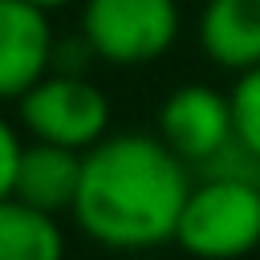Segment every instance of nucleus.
Segmentation results:
<instances>
[{
    "label": "nucleus",
    "mask_w": 260,
    "mask_h": 260,
    "mask_svg": "<svg viewBox=\"0 0 260 260\" xmlns=\"http://www.w3.org/2000/svg\"><path fill=\"white\" fill-rule=\"evenodd\" d=\"M175 244L195 260H240L260 248V183L203 175L179 215Z\"/></svg>",
    "instance_id": "2"
},
{
    "label": "nucleus",
    "mask_w": 260,
    "mask_h": 260,
    "mask_svg": "<svg viewBox=\"0 0 260 260\" xmlns=\"http://www.w3.org/2000/svg\"><path fill=\"white\" fill-rule=\"evenodd\" d=\"M20 126L32 142H53L69 150H89L110 130V98L85 73H49L16 102Z\"/></svg>",
    "instance_id": "4"
},
{
    "label": "nucleus",
    "mask_w": 260,
    "mask_h": 260,
    "mask_svg": "<svg viewBox=\"0 0 260 260\" xmlns=\"http://www.w3.org/2000/svg\"><path fill=\"white\" fill-rule=\"evenodd\" d=\"M81 150H69V146H53V142H28L20 150V162H16V183H12V195L49 211V215H61V211H73L77 203V187H81Z\"/></svg>",
    "instance_id": "8"
},
{
    "label": "nucleus",
    "mask_w": 260,
    "mask_h": 260,
    "mask_svg": "<svg viewBox=\"0 0 260 260\" xmlns=\"http://www.w3.org/2000/svg\"><path fill=\"white\" fill-rule=\"evenodd\" d=\"M0 260H65V232L57 215L4 195L0 199Z\"/></svg>",
    "instance_id": "9"
},
{
    "label": "nucleus",
    "mask_w": 260,
    "mask_h": 260,
    "mask_svg": "<svg viewBox=\"0 0 260 260\" xmlns=\"http://www.w3.org/2000/svg\"><path fill=\"white\" fill-rule=\"evenodd\" d=\"M20 150H24V142L16 138V130H12V122L0 114V199L4 195H12V183H16V162H20Z\"/></svg>",
    "instance_id": "11"
},
{
    "label": "nucleus",
    "mask_w": 260,
    "mask_h": 260,
    "mask_svg": "<svg viewBox=\"0 0 260 260\" xmlns=\"http://www.w3.org/2000/svg\"><path fill=\"white\" fill-rule=\"evenodd\" d=\"M49 12L32 0H0V102H20L53 69Z\"/></svg>",
    "instance_id": "6"
},
{
    "label": "nucleus",
    "mask_w": 260,
    "mask_h": 260,
    "mask_svg": "<svg viewBox=\"0 0 260 260\" xmlns=\"http://www.w3.org/2000/svg\"><path fill=\"white\" fill-rule=\"evenodd\" d=\"M199 45L211 65L248 73L260 65V0H207L199 12Z\"/></svg>",
    "instance_id": "7"
},
{
    "label": "nucleus",
    "mask_w": 260,
    "mask_h": 260,
    "mask_svg": "<svg viewBox=\"0 0 260 260\" xmlns=\"http://www.w3.org/2000/svg\"><path fill=\"white\" fill-rule=\"evenodd\" d=\"M175 0H81V41L98 61L150 65L179 41Z\"/></svg>",
    "instance_id": "3"
},
{
    "label": "nucleus",
    "mask_w": 260,
    "mask_h": 260,
    "mask_svg": "<svg viewBox=\"0 0 260 260\" xmlns=\"http://www.w3.org/2000/svg\"><path fill=\"white\" fill-rule=\"evenodd\" d=\"M232 122H236V142L260 162V65L240 73L232 85Z\"/></svg>",
    "instance_id": "10"
},
{
    "label": "nucleus",
    "mask_w": 260,
    "mask_h": 260,
    "mask_svg": "<svg viewBox=\"0 0 260 260\" xmlns=\"http://www.w3.org/2000/svg\"><path fill=\"white\" fill-rule=\"evenodd\" d=\"M158 138L187 167H207L236 142L232 98L199 81L171 89L167 102L158 106Z\"/></svg>",
    "instance_id": "5"
},
{
    "label": "nucleus",
    "mask_w": 260,
    "mask_h": 260,
    "mask_svg": "<svg viewBox=\"0 0 260 260\" xmlns=\"http://www.w3.org/2000/svg\"><path fill=\"white\" fill-rule=\"evenodd\" d=\"M37 8H45V12H53V8H61V4H73V0H32Z\"/></svg>",
    "instance_id": "12"
},
{
    "label": "nucleus",
    "mask_w": 260,
    "mask_h": 260,
    "mask_svg": "<svg viewBox=\"0 0 260 260\" xmlns=\"http://www.w3.org/2000/svg\"><path fill=\"white\" fill-rule=\"evenodd\" d=\"M191 167L158 134H106L81 158L77 228L110 252H150L175 240Z\"/></svg>",
    "instance_id": "1"
}]
</instances>
